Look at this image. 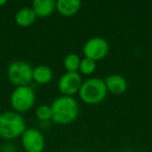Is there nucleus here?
I'll return each instance as SVG.
<instances>
[{"instance_id":"6","label":"nucleus","mask_w":152,"mask_h":152,"mask_svg":"<svg viewBox=\"0 0 152 152\" xmlns=\"http://www.w3.org/2000/svg\"><path fill=\"white\" fill-rule=\"evenodd\" d=\"M83 52L85 57L90 59H93L97 63L98 61H101L110 52V44L107 40L101 37H93L89 39L85 43L83 47Z\"/></svg>"},{"instance_id":"9","label":"nucleus","mask_w":152,"mask_h":152,"mask_svg":"<svg viewBox=\"0 0 152 152\" xmlns=\"http://www.w3.org/2000/svg\"><path fill=\"white\" fill-rule=\"evenodd\" d=\"M107 92L113 95H122L127 91L128 83L120 74H110L104 79Z\"/></svg>"},{"instance_id":"16","label":"nucleus","mask_w":152,"mask_h":152,"mask_svg":"<svg viewBox=\"0 0 152 152\" xmlns=\"http://www.w3.org/2000/svg\"><path fill=\"white\" fill-rule=\"evenodd\" d=\"M36 116L38 120L42 121V122H47V121L52 120L51 106L48 105V104H42V105L38 106L36 110Z\"/></svg>"},{"instance_id":"3","label":"nucleus","mask_w":152,"mask_h":152,"mask_svg":"<svg viewBox=\"0 0 152 152\" xmlns=\"http://www.w3.org/2000/svg\"><path fill=\"white\" fill-rule=\"evenodd\" d=\"M107 93L104 79L92 77L83 81L78 96L83 103L89 105H96L104 101Z\"/></svg>"},{"instance_id":"13","label":"nucleus","mask_w":152,"mask_h":152,"mask_svg":"<svg viewBox=\"0 0 152 152\" xmlns=\"http://www.w3.org/2000/svg\"><path fill=\"white\" fill-rule=\"evenodd\" d=\"M53 78V71L47 65H39L34 68L32 71V81L38 85H47Z\"/></svg>"},{"instance_id":"12","label":"nucleus","mask_w":152,"mask_h":152,"mask_svg":"<svg viewBox=\"0 0 152 152\" xmlns=\"http://www.w3.org/2000/svg\"><path fill=\"white\" fill-rule=\"evenodd\" d=\"M37 15L31 7H24L15 14V22L20 27H30L37 20Z\"/></svg>"},{"instance_id":"2","label":"nucleus","mask_w":152,"mask_h":152,"mask_svg":"<svg viewBox=\"0 0 152 152\" xmlns=\"http://www.w3.org/2000/svg\"><path fill=\"white\" fill-rule=\"evenodd\" d=\"M26 130V123L21 114L7 110L0 114V137L3 140H15L21 137Z\"/></svg>"},{"instance_id":"8","label":"nucleus","mask_w":152,"mask_h":152,"mask_svg":"<svg viewBox=\"0 0 152 152\" xmlns=\"http://www.w3.org/2000/svg\"><path fill=\"white\" fill-rule=\"evenodd\" d=\"M83 81L79 72H65L58 79L57 88L61 95L73 97L75 94H78Z\"/></svg>"},{"instance_id":"7","label":"nucleus","mask_w":152,"mask_h":152,"mask_svg":"<svg viewBox=\"0 0 152 152\" xmlns=\"http://www.w3.org/2000/svg\"><path fill=\"white\" fill-rule=\"evenodd\" d=\"M21 145L25 152H43L46 141L41 130L37 128H26L21 135Z\"/></svg>"},{"instance_id":"1","label":"nucleus","mask_w":152,"mask_h":152,"mask_svg":"<svg viewBox=\"0 0 152 152\" xmlns=\"http://www.w3.org/2000/svg\"><path fill=\"white\" fill-rule=\"evenodd\" d=\"M52 121L59 125H69L77 119L79 104L74 97L61 95L51 103Z\"/></svg>"},{"instance_id":"10","label":"nucleus","mask_w":152,"mask_h":152,"mask_svg":"<svg viewBox=\"0 0 152 152\" xmlns=\"http://www.w3.org/2000/svg\"><path fill=\"white\" fill-rule=\"evenodd\" d=\"M31 9L38 18H48L56 11V1L54 0H34Z\"/></svg>"},{"instance_id":"17","label":"nucleus","mask_w":152,"mask_h":152,"mask_svg":"<svg viewBox=\"0 0 152 152\" xmlns=\"http://www.w3.org/2000/svg\"><path fill=\"white\" fill-rule=\"evenodd\" d=\"M2 152H16V148L12 144H5L2 146Z\"/></svg>"},{"instance_id":"14","label":"nucleus","mask_w":152,"mask_h":152,"mask_svg":"<svg viewBox=\"0 0 152 152\" xmlns=\"http://www.w3.org/2000/svg\"><path fill=\"white\" fill-rule=\"evenodd\" d=\"M81 58L76 53H69L64 57L63 65L66 72H78Z\"/></svg>"},{"instance_id":"15","label":"nucleus","mask_w":152,"mask_h":152,"mask_svg":"<svg viewBox=\"0 0 152 152\" xmlns=\"http://www.w3.org/2000/svg\"><path fill=\"white\" fill-rule=\"evenodd\" d=\"M96 68H97V63L96 61H94L93 59L83 57V58H81L78 71L80 73V75L81 74L83 75H92L96 71Z\"/></svg>"},{"instance_id":"11","label":"nucleus","mask_w":152,"mask_h":152,"mask_svg":"<svg viewBox=\"0 0 152 152\" xmlns=\"http://www.w3.org/2000/svg\"><path fill=\"white\" fill-rule=\"evenodd\" d=\"M80 7V0H57L56 1V12L63 17H72L78 13Z\"/></svg>"},{"instance_id":"5","label":"nucleus","mask_w":152,"mask_h":152,"mask_svg":"<svg viewBox=\"0 0 152 152\" xmlns=\"http://www.w3.org/2000/svg\"><path fill=\"white\" fill-rule=\"evenodd\" d=\"M32 71L34 68L27 61H14L7 67V78L15 87L29 86L32 81Z\"/></svg>"},{"instance_id":"4","label":"nucleus","mask_w":152,"mask_h":152,"mask_svg":"<svg viewBox=\"0 0 152 152\" xmlns=\"http://www.w3.org/2000/svg\"><path fill=\"white\" fill-rule=\"evenodd\" d=\"M36 102V93L30 86L16 87L10 97V103L14 112L26 113L29 112Z\"/></svg>"},{"instance_id":"18","label":"nucleus","mask_w":152,"mask_h":152,"mask_svg":"<svg viewBox=\"0 0 152 152\" xmlns=\"http://www.w3.org/2000/svg\"><path fill=\"white\" fill-rule=\"evenodd\" d=\"M7 3V0H0V7H3V5H5Z\"/></svg>"}]
</instances>
